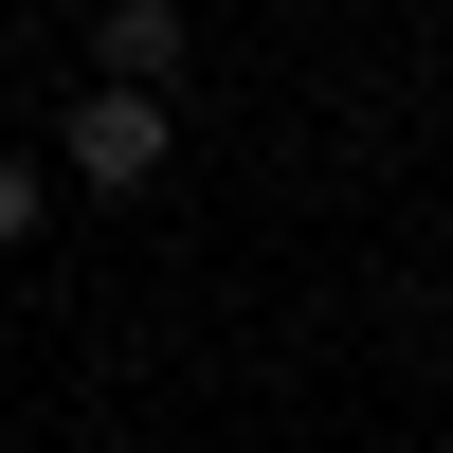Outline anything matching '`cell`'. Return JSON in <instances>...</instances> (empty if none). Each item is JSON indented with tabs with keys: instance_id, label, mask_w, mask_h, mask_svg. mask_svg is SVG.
<instances>
[{
	"instance_id": "7a4b0ae2",
	"label": "cell",
	"mask_w": 453,
	"mask_h": 453,
	"mask_svg": "<svg viewBox=\"0 0 453 453\" xmlns=\"http://www.w3.org/2000/svg\"><path fill=\"white\" fill-rule=\"evenodd\" d=\"M181 73V0H109V73L91 91H164Z\"/></svg>"
},
{
	"instance_id": "6da1fadb",
	"label": "cell",
	"mask_w": 453,
	"mask_h": 453,
	"mask_svg": "<svg viewBox=\"0 0 453 453\" xmlns=\"http://www.w3.org/2000/svg\"><path fill=\"white\" fill-rule=\"evenodd\" d=\"M73 181H91V200H145V181H164V145H181V109L164 91H73Z\"/></svg>"
},
{
	"instance_id": "3957f363",
	"label": "cell",
	"mask_w": 453,
	"mask_h": 453,
	"mask_svg": "<svg viewBox=\"0 0 453 453\" xmlns=\"http://www.w3.org/2000/svg\"><path fill=\"white\" fill-rule=\"evenodd\" d=\"M19 236H36V164L0 145V254H19Z\"/></svg>"
}]
</instances>
